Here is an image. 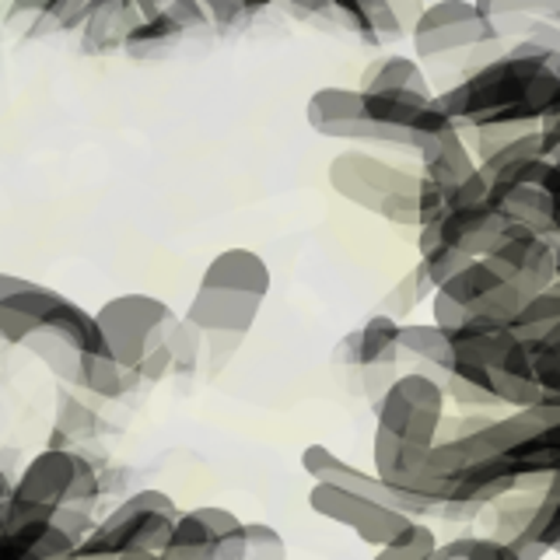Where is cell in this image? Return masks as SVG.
<instances>
[{"mask_svg": "<svg viewBox=\"0 0 560 560\" xmlns=\"http://www.w3.org/2000/svg\"><path fill=\"white\" fill-rule=\"evenodd\" d=\"M389 8H393V14L399 18V25H402V32H413V25L420 22V14H424V8H428V0H389Z\"/></svg>", "mask_w": 560, "mask_h": 560, "instance_id": "33", "label": "cell"}, {"mask_svg": "<svg viewBox=\"0 0 560 560\" xmlns=\"http://www.w3.org/2000/svg\"><path fill=\"white\" fill-rule=\"evenodd\" d=\"M74 472H78V452L49 445L25 463L22 477L14 480V498H25L32 504H43V508H52V512H57V508H63L70 498Z\"/></svg>", "mask_w": 560, "mask_h": 560, "instance_id": "8", "label": "cell"}, {"mask_svg": "<svg viewBox=\"0 0 560 560\" xmlns=\"http://www.w3.org/2000/svg\"><path fill=\"white\" fill-rule=\"evenodd\" d=\"M438 550V536L428 522L413 518L407 529H402L393 542H385V547L372 557V560H431Z\"/></svg>", "mask_w": 560, "mask_h": 560, "instance_id": "24", "label": "cell"}, {"mask_svg": "<svg viewBox=\"0 0 560 560\" xmlns=\"http://www.w3.org/2000/svg\"><path fill=\"white\" fill-rule=\"evenodd\" d=\"M98 428V413L92 410V402L78 399L70 389L57 393V417H52V434L63 438H88Z\"/></svg>", "mask_w": 560, "mask_h": 560, "instance_id": "25", "label": "cell"}, {"mask_svg": "<svg viewBox=\"0 0 560 560\" xmlns=\"http://www.w3.org/2000/svg\"><path fill=\"white\" fill-rule=\"evenodd\" d=\"M445 402L448 399L442 382L417 372V368L393 378L375 399V477L399 498H407L417 508V515L434 512V504L420 498V472H424L428 452L438 442Z\"/></svg>", "mask_w": 560, "mask_h": 560, "instance_id": "1", "label": "cell"}, {"mask_svg": "<svg viewBox=\"0 0 560 560\" xmlns=\"http://www.w3.org/2000/svg\"><path fill=\"white\" fill-rule=\"evenodd\" d=\"M553 402H560V396H557V399H553Z\"/></svg>", "mask_w": 560, "mask_h": 560, "instance_id": "43", "label": "cell"}, {"mask_svg": "<svg viewBox=\"0 0 560 560\" xmlns=\"http://www.w3.org/2000/svg\"><path fill=\"white\" fill-rule=\"evenodd\" d=\"M179 35H186V28L175 22L168 8H154L151 14H144L140 22L130 28V35L122 39V52L133 60H154L158 52H165L168 46L179 43Z\"/></svg>", "mask_w": 560, "mask_h": 560, "instance_id": "19", "label": "cell"}, {"mask_svg": "<svg viewBox=\"0 0 560 560\" xmlns=\"http://www.w3.org/2000/svg\"><path fill=\"white\" fill-rule=\"evenodd\" d=\"M553 70H557V78H560V57H557V63H553Z\"/></svg>", "mask_w": 560, "mask_h": 560, "instance_id": "40", "label": "cell"}, {"mask_svg": "<svg viewBox=\"0 0 560 560\" xmlns=\"http://www.w3.org/2000/svg\"><path fill=\"white\" fill-rule=\"evenodd\" d=\"M483 262L501 280H508L525 302L533 294L553 288L557 280V238H542L529 228L508 224L504 238L483 256Z\"/></svg>", "mask_w": 560, "mask_h": 560, "instance_id": "6", "label": "cell"}, {"mask_svg": "<svg viewBox=\"0 0 560 560\" xmlns=\"http://www.w3.org/2000/svg\"><path fill=\"white\" fill-rule=\"evenodd\" d=\"M553 284L560 288V238H557V280H553Z\"/></svg>", "mask_w": 560, "mask_h": 560, "instance_id": "39", "label": "cell"}, {"mask_svg": "<svg viewBox=\"0 0 560 560\" xmlns=\"http://www.w3.org/2000/svg\"><path fill=\"white\" fill-rule=\"evenodd\" d=\"M399 354L413 358L417 372H424L438 382L448 375V368L455 361L448 332L438 329L434 323H399Z\"/></svg>", "mask_w": 560, "mask_h": 560, "instance_id": "15", "label": "cell"}, {"mask_svg": "<svg viewBox=\"0 0 560 560\" xmlns=\"http://www.w3.org/2000/svg\"><path fill=\"white\" fill-rule=\"evenodd\" d=\"M200 8L207 11L210 25H235L245 14L242 0H200Z\"/></svg>", "mask_w": 560, "mask_h": 560, "instance_id": "32", "label": "cell"}, {"mask_svg": "<svg viewBox=\"0 0 560 560\" xmlns=\"http://www.w3.org/2000/svg\"><path fill=\"white\" fill-rule=\"evenodd\" d=\"M533 158H547V151H542V133H539V127L529 130V133H522V137H515L512 144H504L498 154L483 158L480 172L487 175L490 183H501L512 172H518L525 162H533Z\"/></svg>", "mask_w": 560, "mask_h": 560, "instance_id": "22", "label": "cell"}, {"mask_svg": "<svg viewBox=\"0 0 560 560\" xmlns=\"http://www.w3.org/2000/svg\"><path fill=\"white\" fill-rule=\"evenodd\" d=\"M508 221L501 218V210L490 203L480 207H448L445 218L438 221V232L448 245L463 249L469 259H483L494 245L504 238Z\"/></svg>", "mask_w": 560, "mask_h": 560, "instance_id": "10", "label": "cell"}, {"mask_svg": "<svg viewBox=\"0 0 560 560\" xmlns=\"http://www.w3.org/2000/svg\"><path fill=\"white\" fill-rule=\"evenodd\" d=\"M557 553H560V550H557Z\"/></svg>", "mask_w": 560, "mask_h": 560, "instance_id": "44", "label": "cell"}, {"mask_svg": "<svg viewBox=\"0 0 560 560\" xmlns=\"http://www.w3.org/2000/svg\"><path fill=\"white\" fill-rule=\"evenodd\" d=\"M162 560H172V557H165V553H162Z\"/></svg>", "mask_w": 560, "mask_h": 560, "instance_id": "41", "label": "cell"}, {"mask_svg": "<svg viewBox=\"0 0 560 560\" xmlns=\"http://www.w3.org/2000/svg\"><path fill=\"white\" fill-rule=\"evenodd\" d=\"M288 4L298 8V11H305V14H329L332 11L329 0H288Z\"/></svg>", "mask_w": 560, "mask_h": 560, "instance_id": "35", "label": "cell"}, {"mask_svg": "<svg viewBox=\"0 0 560 560\" xmlns=\"http://www.w3.org/2000/svg\"><path fill=\"white\" fill-rule=\"evenodd\" d=\"M165 347L172 354V375H192L207 354V337L189 319H175L165 332Z\"/></svg>", "mask_w": 560, "mask_h": 560, "instance_id": "23", "label": "cell"}, {"mask_svg": "<svg viewBox=\"0 0 560 560\" xmlns=\"http://www.w3.org/2000/svg\"><path fill=\"white\" fill-rule=\"evenodd\" d=\"M52 8V0H11V11L14 14H32V18H43Z\"/></svg>", "mask_w": 560, "mask_h": 560, "instance_id": "34", "label": "cell"}, {"mask_svg": "<svg viewBox=\"0 0 560 560\" xmlns=\"http://www.w3.org/2000/svg\"><path fill=\"white\" fill-rule=\"evenodd\" d=\"M154 8L140 4V0H102L95 14L88 18L81 28V46L88 52H105V49H122V39L130 35V28Z\"/></svg>", "mask_w": 560, "mask_h": 560, "instance_id": "14", "label": "cell"}, {"mask_svg": "<svg viewBox=\"0 0 560 560\" xmlns=\"http://www.w3.org/2000/svg\"><path fill=\"white\" fill-rule=\"evenodd\" d=\"M483 18H501V14H525L536 22H553L560 25V0H472Z\"/></svg>", "mask_w": 560, "mask_h": 560, "instance_id": "26", "label": "cell"}, {"mask_svg": "<svg viewBox=\"0 0 560 560\" xmlns=\"http://www.w3.org/2000/svg\"><path fill=\"white\" fill-rule=\"evenodd\" d=\"M175 319H179V315H175L162 298L140 294V291L116 294L95 308V323L102 329L105 350H109L122 368H133V372L154 347L165 343V332L172 329Z\"/></svg>", "mask_w": 560, "mask_h": 560, "instance_id": "3", "label": "cell"}, {"mask_svg": "<svg viewBox=\"0 0 560 560\" xmlns=\"http://www.w3.org/2000/svg\"><path fill=\"white\" fill-rule=\"evenodd\" d=\"M361 92H393V88H402V92H417L434 98V88L424 63L417 57H407V52H385V57L372 60L361 74Z\"/></svg>", "mask_w": 560, "mask_h": 560, "instance_id": "16", "label": "cell"}, {"mask_svg": "<svg viewBox=\"0 0 560 560\" xmlns=\"http://www.w3.org/2000/svg\"><path fill=\"white\" fill-rule=\"evenodd\" d=\"M151 4H154V8H158V0H151Z\"/></svg>", "mask_w": 560, "mask_h": 560, "instance_id": "42", "label": "cell"}, {"mask_svg": "<svg viewBox=\"0 0 560 560\" xmlns=\"http://www.w3.org/2000/svg\"><path fill=\"white\" fill-rule=\"evenodd\" d=\"M267 298L259 294H245L232 288H207L197 284V294L186 308L183 319H189L203 337H235L245 340L249 329L256 326V315Z\"/></svg>", "mask_w": 560, "mask_h": 560, "instance_id": "7", "label": "cell"}, {"mask_svg": "<svg viewBox=\"0 0 560 560\" xmlns=\"http://www.w3.org/2000/svg\"><path fill=\"white\" fill-rule=\"evenodd\" d=\"M487 197H490V179L477 165V172H469L466 179L448 192V207H480L487 203Z\"/></svg>", "mask_w": 560, "mask_h": 560, "instance_id": "29", "label": "cell"}, {"mask_svg": "<svg viewBox=\"0 0 560 560\" xmlns=\"http://www.w3.org/2000/svg\"><path fill=\"white\" fill-rule=\"evenodd\" d=\"M98 4L102 0H52V8L43 14V22L57 32H81Z\"/></svg>", "mask_w": 560, "mask_h": 560, "instance_id": "28", "label": "cell"}, {"mask_svg": "<svg viewBox=\"0 0 560 560\" xmlns=\"http://www.w3.org/2000/svg\"><path fill=\"white\" fill-rule=\"evenodd\" d=\"M137 375H140V385H154V382H162V378H168L172 375V354H168V347L162 343V347H154L151 354L137 364Z\"/></svg>", "mask_w": 560, "mask_h": 560, "instance_id": "31", "label": "cell"}, {"mask_svg": "<svg viewBox=\"0 0 560 560\" xmlns=\"http://www.w3.org/2000/svg\"><path fill=\"white\" fill-rule=\"evenodd\" d=\"M22 284H25V277H14V273H4V270H0V298L11 294V291H18Z\"/></svg>", "mask_w": 560, "mask_h": 560, "instance_id": "36", "label": "cell"}, {"mask_svg": "<svg viewBox=\"0 0 560 560\" xmlns=\"http://www.w3.org/2000/svg\"><path fill=\"white\" fill-rule=\"evenodd\" d=\"M277 0H242V8H245V14L249 11H262V8H273Z\"/></svg>", "mask_w": 560, "mask_h": 560, "instance_id": "38", "label": "cell"}, {"mask_svg": "<svg viewBox=\"0 0 560 560\" xmlns=\"http://www.w3.org/2000/svg\"><path fill=\"white\" fill-rule=\"evenodd\" d=\"M140 385V375L133 368H122L109 350H95V354L81 358V378L78 389L92 393L98 399H122Z\"/></svg>", "mask_w": 560, "mask_h": 560, "instance_id": "18", "label": "cell"}, {"mask_svg": "<svg viewBox=\"0 0 560 560\" xmlns=\"http://www.w3.org/2000/svg\"><path fill=\"white\" fill-rule=\"evenodd\" d=\"M63 302V294L57 288L35 284V280H25L22 288L0 298V343L22 347L32 332H39L46 326V319Z\"/></svg>", "mask_w": 560, "mask_h": 560, "instance_id": "9", "label": "cell"}, {"mask_svg": "<svg viewBox=\"0 0 560 560\" xmlns=\"http://www.w3.org/2000/svg\"><path fill=\"white\" fill-rule=\"evenodd\" d=\"M305 119L315 133L332 140V133H337L340 127H347V122L364 119L361 88H340V84L319 88V92H312V98L305 105Z\"/></svg>", "mask_w": 560, "mask_h": 560, "instance_id": "17", "label": "cell"}, {"mask_svg": "<svg viewBox=\"0 0 560 560\" xmlns=\"http://www.w3.org/2000/svg\"><path fill=\"white\" fill-rule=\"evenodd\" d=\"M420 158V175L438 183L445 192L459 186L469 172H477V154L469 151L463 130H445L438 137H428L417 151Z\"/></svg>", "mask_w": 560, "mask_h": 560, "instance_id": "12", "label": "cell"}, {"mask_svg": "<svg viewBox=\"0 0 560 560\" xmlns=\"http://www.w3.org/2000/svg\"><path fill=\"white\" fill-rule=\"evenodd\" d=\"M326 179L337 197L347 203H354L361 210H372L375 218L402 224V228H417V189H420V175L399 168L385 158L350 148L340 151L326 168Z\"/></svg>", "mask_w": 560, "mask_h": 560, "instance_id": "2", "label": "cell"}, {"mask_svg": "<svg viewBox=\"0 0 560 560\" xmlns=\"http://www.w3.org/2000/svg\"><path fill=\"white\" fill-rule=\"evenodd\" d=\"M399 358V323L393 315H372L364 326L347 332L337 347V361L364 368V372H385Z\"/></svg>", "mask_w": 560, "mask_h": 560, "instance_id": "11", "label": "cell"}, {"mask_svg": "<svg viewBox=\"0 0 560 560\" xmlns=\"http://www.w3.org/2000/svg\"><path fill=\"white\" fill-rule=\"evenodd\" d=\"M8 498H14V480L0 469V501H8Z\"/></svg>", "mask_w": 560, "mask_h": 560, "instance_id": "37", "label": "cell"}, {"mask_svg": "<svg viewBox=\"0 0 560 560\" xmlns=\"http://www.w3.org/2000/svg\"><path fill=\"white\" fill-rule=\"evenodd\" d=\"M200 284L207 288H232V291H245V294H270V267L267 259L253 249H224L214 259L207 262V270L200 277Z\"/></svg>", "mask_w": 560, "mask_h": 560, "instance_id": "13", "label": "cell"}, {"mask_svg": "<svg viewBox=\"0 0 560 560\" xmlns=\"http://www.w3.org/2000/svg\"><path fill=\"white\" fill-rule=\"evenodd\" d=\"M557 323H560V288L553 284L547 291L533 294L508 329H512L515 337L525 340V343H542L553 332Z\"/></svg>", "mask_w": 560, "mask_h": 560, "instance_id": "20", "label": "cell"}, {"mask_svg": "<svg viewBox=\"0 0 560 560\" xmlns=\"http://www.w3.org/2000/svg\"><path fill=\"white\" fill-rule=\"evenodd\" d=\"M483 39H498V32L472 0H428L424 14L410 32L413 57L420 63L445 57V52H459Z\"/></svg>", "mask_w": 560, "mask_h": 560, "instance_id": "5", "label": "cell"}, {"mask_svg": "<svg viewBox=\"0 0 560 560\" xmlns=\"http://www.w3.org/2000/svg\"><path fill=\"white\" fill-rule=\"evenodd\" d=\"M361 98L364 116L372 122H385V127H410L413 116L431 102L428 95L402 92V88H393V92H361Z\"/></svg>", "mask_w": 560, "mask_h": 560, "instance_id": "21", "label": "cell"}, {"mask_svg": "<svg viewBox=\"0 0 560 560\" xmlns=\"http://www.w3.org/2000/svg\"><path fill=\"white\" fill-rule=\"evenodd\" d=\"M308 508L319 518L343 525V529L354 533L364 547H375V550H382L385 542H393L413 522V515L399 512V508L350 494V490H343L337 483H312Z\"/></svg>", "mask_w": 560, "mask_h": 560, "instance_id": "4", "label": "cell"}, {"mask_svg": "<svg viewBox=\"0 0 560 560\" xmlns=\"http://www.w3.org/2000/svg\"><path fill=\"white\" fill-rule=\"evenodd\" d=\"M52 522H57L74 542L88 539V536L95 533V525H98V522H92V512H84V508H67V504L52 512Z\"/></svg>", "mask_w": 560, "mask_h": 560, "instance_id": "30", "label": "cell"}, {"mask_svg": "<svg viewBox=\"0 0 560 560\" xmlns=\"http://www.w3.org/2000/svg\"><path fill=\"white\" fill-rule=\"evenodd\" d=\"M242 560H288V542L267 522H245Z\"/></svg>", "mask_w": 560, "mask_h": 560, "instance_id": "27", "label": "cell"}]
</instances>
